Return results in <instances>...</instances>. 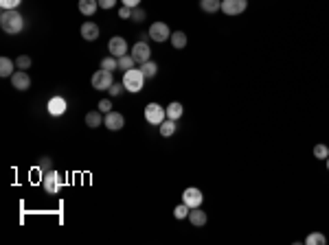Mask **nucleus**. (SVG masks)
Here are the masks:
<instances>
[{
  "label": "nucleus",
  "mask_w": 329,
  "mask_h": 245,
  "mask_svg": "<svg viewBox=\"0 0 329 245\" xmlns=\"http://www.w3.org/2000/svg\"><path fill=\"white\" fill-rule=\"evenodd\" d=\"M22 26H25V20H22V16L16 9H2V13H0V29L9 33V35H18L22 31Z\"/></svg>",
  "instance_id": "1"
},
{
  "label": "nucleus",
  "mask_w": 329,
  "mask_h": 245,
  "mask_svg": "<svg viewBox=\"0 0 329 245\" xmlns=\"http://www.w3.org/2000/svg\"><path fill=\"white\" fill-rule=\"evenodd\" d=\"M145 83V74L140 73V68H130L123 74V86L128 92H140Z\"/></svg>",
  "instance_id": "2"
},
{
  "label": "nucleus",
  "mask_w": 329,
  "mask_h": 245,
  "mask_svg": "<svg viewBox=\"0 0 329 245\" xmlns=\"http://www.w3.org/2000/svg\"><path fill=\"white\" fill-rule=\"evenodd\" d=\"M42 186H44V191L49 193V195H55V193L64 186V180H62V175H59L57 171H49V173H44Z\"/></svg>",
  "instance_id": "3"
},
{
  "label": "nucleus",
  "mask_w": 329,
  "mask_h": 245,
  "mask_svg": "<svg viewBox=\"0 0 329 245\" xmlns=\"http://www.w3.org/2000/svg\"><path fill=\"white\" fill-rule=\"evenodd\" d=\"M145 119H147V122H152V125H161V122L167 119V112H164V107L158 105V103H149V105L145 107Z\"/></svg>",
  "instance_id": "4"
},
{
  "label": "nucleus",
  "mask_w": 329,
  "mask_h": 245,
  "mask_svg": "<svg viewBox=\"0 0 329 245\" xmlns=\"http://www.w3.org/2000/svg\"><path fill=\"white\" fill-rule=\"evenodd\" d=\"M112 73L110 70H97L95 74H92V88L95 90H110V86H112Z\"/></svg>",
  "instance_id": "5"
},
{
  "label": "nucleus",
  "mask_w": 329,
  "mask_h": 245,
  "mask_svg": "<svg viewBox=\"0 0 329 245\" xmlns=\"http://www.w3.org/2000/svg\"><path fill=\"white\" fill-rule=\"evenodd\" d=\"M149 37H152L154 42H167L171 40V31H169V26L164 24V22H154L152 26H149Z\"/></svg>",
  "instance_id": "6"
},
{
  "label": "nucleus",
  "mask_w": 329,
  "mask_h": 245,
  "mask_svg": "<svg viewBox=\"0 0 329 245\" xmlns=\"http://www.w3.org/2000/svg\"><path fill=\"white\" fill-rule=\"evenodd\" d=\"M132 57H134L136 64H145V61H149V55H152V50H149V44L147 42H136L134 46H132Z\"/></svg>",
  "instance_id": "7"
},
{
  "label": "nucleus",
  "mask_w": 329,
  "mask_h": 245,
  "mask_svg": "<svg viewBox=\"0 0 329 245\" xmlns=\"http://www.w3.org/2000/svg\"><path fill=\"white\" fill-rule=\"evenodd\" d=\"M248 7V0H222V11L226 16H239Z\"/></svg>",
  "instance_id": "8"
},
{
  "label": "nucleus",
  "mask_w": 329,
  "mask_h": 245,
  "mask_svg": "<svg viewBox=\"0 0 329 245\" xmlns=\"http://www.w3.org/2000/svg\"><path fill=\"white\" fill-rule=\"evenodd\" d=\"M108 50H110V55L112 57H123V55H128V42L123 40V37H112L110 42H108Z\"/></svg>",
  "instance_id": "9"
},
{
  "label": "nucleus",
  "mask_w": 329,
  "mask_h": 245,
  "mask_svg": "<svg viewBox=\"0 0 329 245\" xmlns=\"http://www.w3.org/2000/svg\"><path fill=\"white\" fill-rule=\"evenodd\" d=\"M202 199H204V195L200 193V188H187L185 193H182V201H185L189 208H197V206H202Z\"/></svg>",
  "instance_id": "10"
},
{
  "label": "nucleus",
  "mask_w": 329,
  "mask_h": 245,
  "mask_svg": "<svg viewBox=\"0 0 329 245\" xmlns=\"http://www.w3.org/2000/svg\"><path fill=\"white\" fill-rule=\"evenodd\" d=\"M11 86L16 88V90H20V92L29 90V88H31V77L27 74V70H18V73L11 74Z\"/></svg>",
  "instance_id": "11"
},
{
  "label": "nucleus",
  "mask_w": 329,
  "mask_h": 245,
  "mask_svg": "<svg viewBox=\"0 0 329 245\" xmlns=\"http://www.w3.org/2000/svg\"><path fill=\"white\" fill-rule=\"evenodd\" d=\"M103 125H106L108 129H112V131L123 129L125 119H123V114H119V112H108L106 119H103Z\"/></svg>",
  "instance_id": "12"
},
{
  "label": "nucleus",
  "mask_w": 329,
  "mask_h": 245,
  "mask_svg": "<svg viewBox=\"0 0 329 245\" xmlns=\"http://www.w3.org/2000/svg\"><path fill=\"white\" fill-rule=\"evenodd\" d=\"M66 98H62V97H53L49 101V114H53V116H62L64 112H66Z\"/></svg>",
  "instance_id": "13"
},
{
  "label": "nucleus",
  "mask_w": 329,
  "mask_h": 245,
  "mask_svg": "<svg viewBox=\"0 0 329 245\" xmlns=\"http://www.w3.org/2000/svg\"><path fill=\"white\" fill-rule=\"evenodd\" d=\"M82 37L88 42H95L99 37V26L95 24V22H83L82 24Z\"/></svg>",
  "instance_id": "14"
},
{
  "label": "nucleus",
  "mask_w": 329,
  "mask_h": 245,
  "mask_svg": "<svg viewBox=\"0 0 329 245\" xmlns=\"http://www.w3.org/2000/svg\"><path fill=\"white\" fill-rule=\"evenodd\" d=\"M206 219H209V217H206L204 210H200V206L189 210V221L195 225V228H202V225H206Z\"/></svg>",
  "instance_id": "15"
},
{
  "label": "nucleus",
  "mask_w": 329,
  "mask_h": 245,
  "mask_svg": "<svg viewBox=\"0 0 329 245\" xmlns=\"http://www.w3.org/2000/svg\"><path fill=\"white\" fill-rule=\"evenodd\" d=\"M167 119H171V121H178L182 114H185V107H182V103H178V101H173V103H169L167 105Z\"/></svg>",
  "instance_id": "16"
},
{
  "label": "nucleus",
  "mask_w": 329,
  "mask_h": 245,
  "mask_svg": "<svg viewBox=\"0 0 329 245\" xmlns=\"http://www.w3.org/2000/svg\"><path fill=\"white\" fill-rule=\"evenodd\" d=\"M97 7H99V0H79V11L83 16H95Z\"/></svg>",
  "instance_id": "17"
},
{
  "label": "nucleus",
  "mask_w": 329,
  "mask_h": 245,
  "mask_svg": "<svg viewBox=\"0 0 329 245\" xmlns=\"http://www.w3.org/2000/svg\"><path fill=\"white\" fill-rule=\"evenodd\" d=\"M200 9L204 13H215L222 9V0H200Z\"/></svg>",
  "instance_id": "18"
},
{
  "label": "nucleus",
  "mask_w": 329,
  "mask_h": 245,
  "mask_svg": "<svg viewBox=\"0 0 329 245\" xmlns=\"http://www.w3.org/2000/svg\"><path fill=\"white\" fill-rule=\"evenodd\" d=\"M140 73L145 74V79H154L156 77V73H158V66H156V61H145V64H140Z\"/></svg>",
  "instance_id": "19"
},
{
  "label": "nucleus",
  "mask_w": 329,
  "mask_h": 245,
  "mask_svg": "<svg viewBox=\"0 0 329 245\" xmlns=\"http://www.w3.org/2000/svg\"><path fill=\"white\" fill-rule=\"evenodd\" d=\"M158 127H161V136H164V138L176 134V121H171V119H164Z\"/></svg>",
  "instance_id": "20"
},
{
  "label": "nucleus",
  "mask_w": 329,
  "mask_h": 245,
  "mask_svg": "<svg viewBox=\"0 0 329 245\" xmlns=\"http://www.w3.org/2000/svg\"><path fill=\"white\" fill-rule=\"evenodd\" d=\"M13 74V61L9 57L0 59V77H11Z\"/></svg>",
  "instance_id": "21"
},
{
  "label": "nucleus",
  "mask_w": 329,
  "mask_h": 245,
  "mask_svg": "<svg viewBox=\"0 0 329 245\" xmlns=\"http://www.w3.org/2000/svg\"><path fill=\"white\" fill-rule=\"evenodd\" d=\"M171 44H173V49H185V46H187V35L182 31L171 33Z\"/></svg>",
  "instance_id": "22"
},
{
  "label": "nucleus",
  "mask_w": 329,
  "mask_h": 245,
  "mask_svg": "<svg viewBox=\"0 0 329 245\" xmlns=\"http://www.w3.org/2000/svg\"><path fill=\"white\" fill-rule=\"evenodd\" d=\"M103 122V119H101V112H88L86 114V125L88 127H99Z\"/></svg>",
  "instance_id": "23"
},
{
  "label": "nucleus",
  "mask_w": 329,
  "mask_h": 245,
  "mask_svg": "<svg viewBox=\"0 0 329 245\" xmlns=\"http://www.w3.org/2000/svg\"><path fill=\"white\" fill-rule=\"evenodd\" d=\"M101 68H103V70H110V73H114V70H119V59L112 57V55H110V57H103V59H101Z\"/></svg>",
  "instance_id": "24"
},
{
  "label": "nucleus",
  "mask_w": 329,
  "mask_h": 245,
  "mask_svg": "<svg viewBox=\"0 0 329 245\" xmlns=\"http://www.w3.org/2000/svg\"><path fill=\"white\" fill-rule=\"evenodd\" d=\"M130 68H136V61L132 55H123L119 57V70H130Z\"/></svg>",
  "instance_id": "25"
},
{
  "label": "nucleus",
  "mask_w": 329,
  "mask_h": 245,
  "mask_svg": "<svg viewBox=\"0 0 329 245\" xmlns=\"http://www.w3.org/2000/svg\"><path fill=\"white\" fill-rule=\"evenodd\" d=\"M305 245H325V237L318 232L307 234V237H305Z\"/></svg>",
  "instance_id": "26"
},
{
  "label": "nucleus",
  "mask_w": 329,
  "mask_h": 245,
  "mask_svg": "<svg viewBox=\"0 0 329 245\" xmlns=\"http://www.w3.org/2000/svg\"><path fill=\"white\" fill-rule=\"evenodd\" d=\"M189 206L185 204V201H182L180 206H176V210H173V217H176V219H185V217H189Z\"/></svg>",
  "instance_id": "27"
},
{
  "label": "nucleus",
  "mask_w": 329,
  "mask_h": 245,
  "mask_svg": "<svg viewBox=\"0 0 329 245\" xmlns=\"http://www.w3.org/2000/svg\"><path fill=\"white\" fill-rule=\"evenodd\" d=\"M31 57L29 55H20V57L16 59V66H18V70H27V68H31Z\"/></svg>",
  "instance_id": "28"
},
{
  "label": "nucleus",
  "mask_w": 329,
  "mask_h": 245,
  "mask_svg": "<svg viewBox=\"0 0 329 245\" xmlns=\"http://www.w3.org/2000/svg\"><path fill=\"white\" fill-rule=\"evenodd\" d=\"M314 158L327 160V158H329V149L325 147V145H316V147H314Z\"/></svg>",
  "instance_id": "29"
},
{
  "label": "nucleus",
  "mask_w": 329,
  "mask_h": 245,
  "mask_svg": "<svg viewBox=\"0 0 329 245\" xmlns=\"http://www.w3.org/2000/svg\"><path fill=\"white\" fill-rule=\"evenodd\" d=\"M37 171L40 173H49L53 171V162H51V158H42L40 164H37Z\"/></svg>",
  "instance_id": "30"
},
{
  "label": "nucleus",
  "mask_w": 329,
  "mask_h": 245,
  "mask_svg": "<svg viewBox=\"0 0 329 245\" xmlns=\"http://www.w3.org/2000/svg\"><path fill=\"white\" fill-rule=\"evenodd\" d=\"M108 92H110L112 97H121V94H123V92H128V90H125L123 81H119V83H112V86H110V90H108Z\"/></svg>",
  "instance_id": "31"
},
{
  "label": "nucleus",
  "mask_w": 329,
  "mask_h": 245,
  "mask_svg": "<svg viewBox=\"0 0 329 245\" xmlns=\"http://www.w3.org/2000/svg\"><path fill=\"white\" fill-rule=\"evenodd\" d=\"M97 105H99V112H101V114L112 112V101H110V98H103V101H99Z\"/></svg>",
  "instance_id": "32"
},
{
  "label": "nucleus",
  "mask_w": 329,
  "mask_h": 245,
  "mask_svg": "<svg viewBox=\"0 0 329 245\" xmlns=\"http://www.w3.org/2000/svg\"><path fill=\"white\" fill-rule=\"evenodd\" d=\"M130 20H134V22H143V20H145V11H143L140 7H134V9H132V18H130Z\"/></svg>",
  "instance_id": "33"
},
{
  "label": "nucleus",
  "mask_w": 329,
  "mask_h": 245,
  "mask_svg": "<svg viewBox=\"0 0 329 245\" xmlns=\"http://www.w3.org/2000/svg\"><path fill=\"white\" fill-rule=\"evenodd\" d=\"M22 0H0V7L2 9H18Z\"/></svg>",
  "instance_id": "34"
},
{
  "label": "nucleus",
  "mask_w": 329,
  "mask_h": 245,
  "mask_svg": "<svg viewBox=\"0 0 329 245\" xmlns=\"http://www.w3.org/2000/svg\"><path fill=\"white\" fill-rule=\"evenodd\" d=\"M119 18H123V20H130V18H132V7H125V4H123V7L119 9Z\"/></svg>",
  "instance_id": "35"
},
{
  "label": "nucleus",
  "mask_w": 329,
  "mask_h": 245,
  "mask_svg": "<svg viewBox=\"0 0 329 245\" xmlns=\"http://www.w3.org/2000/svg\"><path fill=\"white\" fill-rule=\"evenodd\" d=\"M116 4V0H99V7L101 9H112Z\"/></svg>",
  "instance_id": "36"
},
{
  "label": "nucleus",
  "mask_w": 329,
  "mask_h": 245,
  "mask_svg": "<svg viewBox=\"0 0 329 245\" xmlns=\"http://www.w3.org/2000/svg\"><path fill=\"white\" fill-rule=\"evenodd\" d=\"M121 2H123L125 7H132V9H134V7H138V4H140V0H121Z\"/></svg>",
  "instance_id": "37"
},
{
  "label": "nucleus",
  "mask_w": 329,
  "mask_h": 245,
  "mask_svg": "<svg viewBox=\"0 0 329 245\" xmlns=\"http://www.w3.org/2000/svg\"><path fill=\"white\" fill-rule=\"evenodd\" d=\"M325 162H327V169H329V158H327V160H325Z\"/></svg>",
  "instance_id": "38"
}]
</instances>
